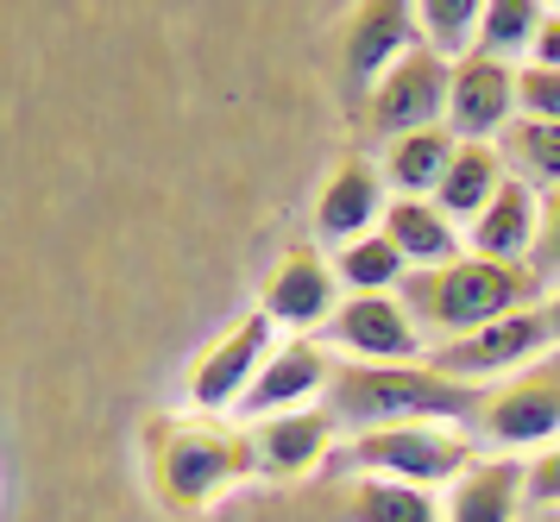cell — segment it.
<instances>
[{"instance_id": "1", "label": "cell", "mask_w": 560, "mask_h": 522, "mask_svg": "<svg viewBox=\"0 0 560 522\" xmlns=\"http://www.w3.org/2000/svg\"><path fill=\"white\" fill-rule=\"evenodd\" d=\"M258 473L253 428H233L228 416H152L145 422V478L152 498L171 517H196L208 503H221V491L246 485Z\"/></svg>"}, {"instance_id": "30", "label": "cell", "mask_w": 560, "mask_h": 522, "mask_svg": "<svg viewBox=\"0 0 560 522\" xmlns=\"http://www.w3.org/2000/svg\"><path fill=\"white\" fill-rule=\"evenodd\" d=\"M541 309H548V327H555V347H560V283L548 290V302H541Z\"/></svg>"}, {"instance_id": "12", "label": "cell", "mask_w": 560, "mask_h": 522, "mask_svg": "<svg viewBox=\"0 0 560 522\" xmlns=\"http://www.w3.org/2000/svg\"><path fill=\"white\" fill-rule=\"evenodd\" d=\"M516 63L498 57H459L454 63V89H447V132L459 146H498L510 126H516Z\"/></svg>"}, {"instance_id": "18", "label": "cell", "mask_w": 560, "mask_h": 522, "mask_svg": "<svg viewBox=\"0 0 560 522\" xmlns=\"http://www.w3.org/2000/svg\"><path fill=\"white\" fill-rule=\"evenodd\" d=\"M541 208H548V201L535 196L523 176H510L504 189L491 196V208L466 227V252H479V258H510V265H529L535 240H541Z\"/></svg>"}, {"instance_id": "6", "label": "cell", "mask_w": 560, "mask_h": 522, "mask_svg": "<svg viewBox=\"0 0 560 522\" xmlns=\"http://www.w3.org/2000/svg\"><path fill=\"white\" fill-rule=\"evenodd\" d=\"M479 434L498 453L555 448L560 441V352L535 359L529 372H516V378H504V384L485 391Z\"/></svg>"}, {"instance_id": "15", "label": "cell", "mask_w": 560, "mask_h": 522, "mask_svg": "<svg viewBox=\"0 0 560 522\" xmlns=\"http://www.w3.org/2000/svg\"><path fill=\"white\" fill-rule=\"evenodd\" d=\"M253 448H258V473L265 478H308L340 453V422H334L328 403L290 409V416L253 422Z\"/></svg>"}, {"instance_id": "7", "label": "cell", "mask_w": 560, "mask_h": 522, "mask_svg": "<svg viewBox=\"0 0 560 522\" xmlns=\"http://www.w3.org/2000/svg\"><path fill=\"white\" fill-rule=\"evenodd\" d=\"M548 347H555V327H548V309L535 302V309H516V315L479 327V334H466V340L434 347L429 359L447 378H459V384L491 391V384H504V378L529 372L535 359H548Z\"/></svg>"}, {"instance_id": "28", "label": "cell", "mask_w": 560, "mask_h": 522, "mask_svg": "<svg viewBox=\"0 0 560 522\" xmlns=\"http://www.w3.org/2000/svg\"><path fill=\"white\" fill-rule=\"evenodd\" d=\"M535 277L548 283V277H560V189L548 196V208H541V240H535Z\"/></svg>"}, {"instance_id": "25", "label": "cell", "mask_w": 560, "mask_h": 522, "mask_svg": "<svg viewBox=\"0 0 560 522\" xmlns=\"http://www.w3.org/2000/svg\"><path fill=\"white\" fill-rule=\"evenodd\" d=\"M541 20H548V7H535V0H491V7H485V25H479V50L523 70L529 50H535Z\"/></svg>"}, {"instance_id": "4", "label": "cell", "mask_w": 560, "mask_h": 522, "mask_svg": "<svg viewBox=\"0 0 560 522\" xmlns=\"http://www.w3.org/2000/svg\"><path fill=\"white\" fill-rule=\"evenodd\" d=\"M340 460L353 473L372 478H397V485H422V491H447L472 460V434L459 422H397V428H365V434H347Z\"/></svg>"}, {"instance_id": "3", "label": "cell", "mask_w": 560, "mask_h": 522, "mask_svg": "<svg viewBox=\"0 0 560 522\" xmlns=\"http://www.w3.org/2000/svg\"><path fill=\"white\" fill-rule=\"evenodd\" d=\"M397 297L409 302L416 327L429 334L434 347H447V340H466V334L504 322L516 309H535L541 277H535V265H510V258L466 252V258L441 265V271H409V283Z\"/></svg>"}, {"instance_id": "29", "label": "cell", "mask_w": 560, "mask_h": 522, "mask_svg": "<svg viewBox=\"0 0 560 522\" xmlns=\"http://www.w3.org/2000/svg\"><path fill=\"white\" fill-rule=\"evenodd\" d=\"M535 70H560V7H548V20L535 32V50H529Z\"/></svg>"}, {"instance_id": "19", "label": "cell", "mask_w": 560, "mask_h": 522, "mask_svg": "<svg viewBox=\"0 0 560 522\" xmlns=\"http://www.w3.org/2000/svg\"><path fill=\"white\" fill-rule=\"evenodd\" d=\"M454 151H459V139L447 126H422V132H404V139H390L378 151V171L397 196H434L447 164H454Z\"/></svg>"}, {"instance_id": "23", "label": "cell", "mask_w": 560, "mask_h": 522, "mask_svg": "<svg viewBox=\"0 0 560 522\" xmlns=\"http://www.w3.org/2000/svg\"><path fill=\"white\" fill-rule=\"evenodd\" d=\"M498 151H504L510 176H523L529 189H548V196L560 189V126L555 120H523L516 114V126L498 139Z\"/></svg>"}, {"instance_id": "26", "label": "cell", "mask_w": 560, "mask_h": 522, "mask_svg": "<svg viewBox=\"0 0 560 522\" xmlns=\"http://www.w3.org/2000/svg\"><path fill=\"white\" fill-rule=\"evenodd\" d=\"M516 107H523V120H555L560 126V70L523 63V70H516Z\"/></svg>"}, {"instance_id": "14", "label": "cell", "mask_w": 560, "mask_h": 522, "mask_svg": "<svg viewBox=\"0 0 560 522\" xmlns=\"http://www.w3.org/2000/svg\"><path fill=\"white\" fill-rule=\"evenodd\" d=\"M334 391V359L322 340H303V334H283L265 372L253 378V391L240 403L246 422H271V416H290V409H315V397Z\"/></svg>"}, {"instance_id": "13", "label": "cell", "mask_w": 560, "mask_h": 522, "mask_svg": "<svg viewBox=\"0 0 560 522\" xmlns=\"http://www.w3.org/2000/svg\"><path fill=\"white\" fill-rule=\"evenodd\" d=\"M384 208H390V183H384L378 158L347 151L328 176H322V196H315V240H328L334 252L378 233Z\"/></svg>"}, {"instance_id": "27", "label": "cell", "mask_w": 560, "mask_h": 522, "mask_svg": "<svg viewBox=\"0 0 560 522\" xmlns=\"http://www.w3.org/2000/svg\"><path fill=\"white\" fill-rule=\"evenodd\" d=\"M529 510H560V441L529 460Z\"/></svg>"}, {"instance_id": "22", "label": "cell", "mask_w": 560, "mask_h": 522, "mask_svg": "<svg viewBox=\"0 0 560 522\" xmlns=\"http://www.w3.org/2000/svg\"><path fill=\"white\" fill-rule=\"evenodd\" d=\"M334 271H340V283L353 290V297H397L409 283V265L404 252L390 246L384 233H365V240H353V246L334 252Z\"/></svg>"}, {"instance_id": "21", "label": "cell", "mask_w": 560, "mask_h": 522, "mask_svg": "<svg viewBox=\"0 0 560 522\" xmlns=\"http://www.w3.org/2000/svg\"><path fill=\"white\" fill-rule=\"evenodd\" d=\"M340 522H447V510H441L434 491H422V485H397V478L359 473L353 485H347Z\"/></svg>"}, {"instance_id": "2", "label": "cell", "mask_w": 560, "mask_h": 522, "mask_svg": "<svg viewBox=\"0 0 560 522\" xmlns=\"http://www.w3.org/2000/svg\"><path fill=\"white\" fill-rule=\"evenodd\" d=\"M328 409L340 428H397V422H472L479 428L485 391L479 384H459L447 378L434 359H416V366H334V391Z\"/></svg>"}, {"instance_id": "16", "label": "cell", "mask_w": 560, "mask_h": 522, "mask_svg": "<svg viewBox=\"0 0 560 522\" xmlns=\"http://www.w3.org/2000/svg\"><path fill=\"white\" fill-rule=\"evenodd\" d=\"M447 522H523L529 510V460L523 453H479L441 498Z\"/></svg>"}, {"instance_id": "20", "label": "cell", "mask_w": 560, "mask_h": 522, "mask_svg": "<svg viewBox=\"0 0 560 522\" xmlns=\"http://www.w3.org/2000/svg\"><path fill=\"white\" fill-rule=\"evenodd\" d=\"M504 183H510V164H504L498 146H459L454 164H447V176H441V189H434V201L447 208V221L472 227Z\"/></svg>"}, {"instance_id": "11", "label": "cell", "mask_w": 560, "mask_h": 522, "mask_svg": "<svg viewBox=\"0 0 560 522\" xmlns=\"http://www.w3.org/2000/svg\"><path fill=\"white\" fill-rule=\"evenodd\" d=\"M328 347H340L353 366H416L434 352L404 297H347L328 327Z\"/></svg>"}, {"instance_id": "5", "label": "cell", "mask_w": 560, "mask_h": 522, "mask_svg": "<svg viewBox=\"0 0 560 522\" xmlns=\"http://www.w3.org/2000/svg\"><path fill=\"white\" fill-rule=\"evenodd\" d=\"M278 340H283V334L271 327L265 309L233 315V322L202 347V359L189 366V409H196V416H228V409H240Z\"/></svg>"}, {"instance_id": "10", "label": "cell", "mask_w": 560, "mask_h": 522, "mask_svg": "<svg viewBox=\"0 0 560 522\" xmlns=\"http://www.w3.org/2000/svg\"><path fill=\"white\" fill-rule=\"evenodd\" d=\"M416 45H422L416 7H404V0H365V7H353L347 25H340V76H347V89L365 101Z\"/></svg>"}, {"instance_id": "24", "label": "cell", "mask_w": 560, "mask_h": 522, "mask_svg": "<svg viewBox=\"0 0 560 522\" xmlns=\"http://www.w3.org/2000/svg\"><path fill=\"white\" fill-rule=\"evenodd\" d=\"M416 25H422V45L434 57H472L479 50V25H485V7L479 0H416Z\"/></svg>"}, {"instance_id": "17", "label": "cell", "mask_w": 560, "mask_h": 522, "mask_svg": "<svg viewBox=\"0 0 560 522\" xmlns=\"http://www.w3.org/2000/svg\"><path fill=\"white\" fill-rule=\"evenodd\" d=\"M378 233L404 252L409 271H441V265L466 258V227L447 221V208L434 196H390Z\"/></svg>"}, {"instance_id": "8", "label": "cell", "mask_w": 560, "mask_h": 522, "mask_svg": "<svg viewBox=\"0 0 560 522\" xmlns=\"http://www.w3.org/2000/svg\"><path fill=\"white\" fill-rule=\"evenodd\" d=\"M447 89H454V63L434 57L429 45H416L372 95L359 101V120L378 146L404 139V132H422V126H447Z\"/></svg>"}, {"instance_id": "9", "label": "cell", "mask_w": 560, "mask_h": 522, "mask_svg": "<svg viewBox=\"0 0 560 522\" xmlns=\"http://www.w3.org/2000/svg\"><path fill=\"white\" fill-rule=\"evenodd\" d=\"M258 309L271 315L278 334H303V340H315V327H334V315H340V271L328 265V252L290 246L258 283Z\"/></svg>"}]
</instances>
